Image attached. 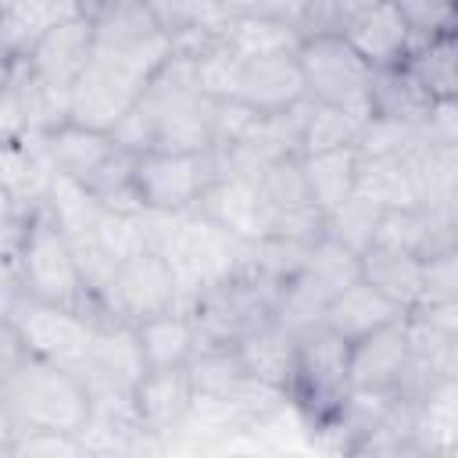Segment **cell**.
<instances>
[{"instance_id": "1", "label": "cell", "mask_w": 458, "mask_h": 458, "mask_svg": "<svg viewBox=\"0 0 458 458\" xmlns=\"http://www.w3.org/2000/svg\"><path fill=\"white\" fill-rule=\"evenodd\" d=\"M215 111L218 100L197 86L193 57L172 54L111 136L132 154H204L215 143Z\"/></svg>"}, {"instance_id": "2", "label": "cell", "mask_w": 458, "mask_h": 458, "mask_svg": "<svg viewBox=\"0 0 458 458\" xmlns=\"http://www.w3.org/2000/svg\"><path fill=\"white\" fill-rule=\"evenodd\" d=\"M89 419V386L79 369L29 358L0 376V454L25 429L79 433Z\"/></svg>"}, {"instance_id": "3", "label": "cell", "mask_w": 458, "mask_h": 458, "mask_svg": "<svg viewBox=\"0 0 458 458\" xmlns=\"http://www.w3.org/2000/svg\"><path fill=\"white\" fill-rule=\"evenodd\" d=\"M4 276L18 279V286L29 297H39V301H50V304H68V308H79L93 318L104 315L100 301L82 283L72 240L50 218L47 208H39V215L32 218L21 250L11 261H4Z\"/></svg>"}, {"instance_id": "4", "label": "cell", "mask_w": 458, "mask_h": 458, "mask_svg": "<svg viewBox=\"0 0 458 458\" xmlns=\"http://www.w3.org/2000/svg\"><path fill=\"white\" fill-rule=\"evenodd\" d=\"M0 315L18 333L29 358L54 361V365L79 369V372L86 369L89 347H93V329H97L93 315L68 308V304H50V301L29 297L18 286V279H11V276H4Z\"/></svg>"}, {"instance_id": "5", "label": "cell", "mask_w": 458, "mask_h": 458, "mask_svg": "<svg viewBox=\"0 0 458 458\" xmlns=\"http://www.w3.org/2000/svg\"><path fill=\"white\" fill-rule=\"evenodd\" d=\"M247 247L240 236H233L229 229H222L215 218H208L200 208L193 211H179L168 236L161 240V254L168 258L179 286H182V301L190 308V301L208 290L211 283L243 272L247 265Z\"/></svg>"}, {"instance_id": "6", "label": "cell", "mask_w": 458, "mask_h": 458, "mask_svg": "<svg viewBox=\"0 0 458 458\" xmlns=\"http://www.w3.org/2000/svg\"><path fill=\"white\" fill-rule=\"evenodd\" d=\"M279 286L283 283L243 268V272H233V276L211 283L208 290H200L186 308L193 326H197L200 347L204 344L236 347L243 336L268 326L276 318Z\"/></svg>"}, {"instance_id": "7", "label": "cell", "mask_w": 458, "mask_h": 458, "mask_svg": "<svg viewBox=\"0 0 458 458\" xmlns=\"http://www.w3.org/2000/svg\"><path fill=\"white\" fill-rule=\"evenodd\" d=\"M351 344L326 326H315L297 336L290 401L315 433L326 426L351 394Z\"/></svg>"}, {"instance_id": "8", "label": "cell", "mask_w": 458, "mask_h": 458, "mask_svg": "<svg viewBox=\"0 0 458 458\" xmlns=\"http://www.w3.org/2000/svg\"><path fill=\"white\" fill-rule=\"evenodd\" d=\"M308 97L318 104L344 107L358 118L372 114V64L340 36V32H311L297 50Z\"/></svg>"}, {"instance_id": "9", "label": "cell", "mask_w": 458, "mask_h": 458, "mask_svg": "<svg viewBox=\"0 0 458 458\" xmlns=\"http://www.w3.org/2000/svg\"><path fill=\"white\" fill-rule=\"evenodd\" d=\"M104 315H114L129 326H140L161 311L186 308L182 286L161 250H140L125 261H118L107 290L100 293Z\"/></svg>"}, {"instance_id": "10", "label": "cell", "mask_w": 458, "mask_h": 458, "mask_svg": "<svg viewBox=\"0 0 458 458\" xmlns=\"http://www.w3.org/2000/svg\"><path fill=\"white\" fill-rule=\"evenodd\" d=\"M72 122V86H57L32 72L25 57L4 61V100H0V140L21 132H54Z\"/></svg>"}, {"instance_id": "11", "label": "cell", "mask_w": 458, "mask_h": 458, "mask_svg": "<svg viewBox=\"0 0 458 458\" xmlns=\"http://www.w3.org/2000/svg\"><path fill=\"white\" fill-rule=\"evenodd\" d=\"M215 157L204 154H168L150 150L136 161V197L154 211H193L208 186L215 182Z\"/></svg>"}, {"instance_id": "12", "label": "cell", "mask_w": 458, "mask_h": 458, "mask_svg": "<svg viewBox=\"0 0 458 458\" xmlns=\"http://www.w3.org/2000/svg\"><path fill=\"white\" fill-rule=\"evenodd\" d=\"M143 89L147 86L136 82L132 75H125V72L111 68L107 61L93 57L89 68L72 86V122L86 125V129L114 132V125L136 107Z\"/></svg>"}, {"instance_id": "13", "label": "cell", "mask_w": 458, "mask_h": 458, "mask_svg": "<svg viewBox=\"0 0 458 458\" xmlns=\"http://www.w3.org/2000/svg\"><path fill=\"white\" fill-rule=\"evenodd\" d=\"M408 376H411L408 318L351 344V386L408 397Z\"/></svg>"}, {"instance_id": "14", "label": "cell", "mask_w": 458, "mask_h": 458, "mask_svg": "<svg viewBox=\"0 0 458 458\" xmlns=\"http://www.w3.org/2000/svg\"><path fill=\"white\" fill-rule=\"evenodd\" d=\"M340 36L372 64V68H394L404 64L415 50V36L408 29V21L401 18L394 0H376L369 7H361L344 29Z\"/></svg>"}, {"instance_id": "15", "label": "cell", "mask_w": 458, "mask_h": 458, "mask_svg": "<svg viewBox=\"0 0 458 458\" xmlns=\"http://www.w3.org/2000/svg\"><path fill=\"white\" fill-rule=\"evenodd\" d=\"M54 165L47 157L43 132H21L18 140H4L0 157V200L11 208L39 211L47 204V190L54 179Z\"/></svg>"}, {"instance_id": "16", "label": "cell", "mask_w": 458, "mask_h": 458, "mask_svg": "<svg viewBox=\"0 0 458 458\" xmlns=\"http://www.w3.org/2000/svg\"><path fill=\"white\" fill-rule=\"evenodd\" d=\"M197 208L208 218H215L222 229L240 236L243 243H258V240L272 236V211L254 179L215 175V182L208 186V193L200 197Z\"/></svg>"}, {"instance_id": "17", "label": "cell", "mask_w": 458, "mask_h": 458, "mask_svg": "<svg viewBox=\"0 0 458 458\" xmlns=\"http://www.w3.org/2000/svg\"><path fill=\"white\" fill-rule=\"evenodd\" d=\"M93 54H97V21L79 14V18L54 25L50 32H43L25 61L43 79H50L57 86H75V79L89 68Z\"/></svg>"}, {"instance_id": "18", "label": "cell", "mask_w": 458, "mask_h": 458, "mask_svg": "<svg viewBox=\"0 0 458 458\" xmlns=\"http://www.w3.org/2000/svg\"><path fill=\"white\" fill-rule=\"evenodd\" d=\"M236 100H243L247 107H254L261 114H283V111L304 104L308 86H304V72H301L297 54L243 61Z\"/></svg>"}, {"instance_id": "19", "label": "cell", "mask_w": 458, "mask_h": 458, "mask_svg": "<svg viewBox=\"0 0 458 458\" xmlns=\"http://www.w3.org/2000/svg\"><path fill=\"white\" fill-rule=\"evenodd\" d=\"M147 372L150 369H147L136 326H129V322H122L114 315H100L97 329H93V347H89V361H86L82 376L136 386Z\"/></svg>"}, {"instance_id": "20", "label": "cell", "mask_w": 458, "mask_h": 458, "mask_svg": "<svg viewBox=\"0 0 458 458\" xmlns=\"http://www.w3.org/2000/svg\"><path fill=\"white\" fill-rule=\"evenodd\" d=\"M401 318H408V311L401 304L383 297L372 283L358 279L329 301L322 326L333 329L336 336H344L347 344H358V340H365V336H372V333H379V329H386Z\"/></svg>"}, {"instance_id": "21", "label": "cell", "mask_w": 458, "mask_h": 458, "mask_svg": "<svg viewBox=\"0 0 458 458\" xmlns=\"http://www.w3.org/2000/svg\"><path fill=\"white\" fill-rule=\"evenodd\" d=\"M193 394L197 386L186 369H150L136 383V408H140L143 426L172 444L193 404Z\"/></svg>"}, {"instance_id": "22", "label": "cell", "mask_w": 458, "mask_h": 458, "mask_svg": "<svg viewBox=\"0 0 458 458\" xmlns=\"http://www.w3.org/2000/svg\"><path fill=\"white\" fill-rule=\"evenodd\" d=\"M79 14H82V0H0L4 61L29 57V50L39 43L43 32Z\"/></svg>"}, {"instance_id": "23", "label": "cell", "mask_w": 458, "mask_h": 458, "mask_svg": "<svg viewBox=\"0 0 458 458\" xmlns=\"http://www.w3.org/2000/svg\"><path fill=\"white\" fill-rule=\"evenodd\" d=\"M419 454H458V379L440 376L415 397Z\"/></svg>"}, {"instance_id": "24", "label": "cell", "mask_w": 458, "mask_h": 458, "mask_svg": "<svg viewBox=\"0 0 458 458\" xmlns=\"http://www.w3.org/2000/svg\"><path fill=\"white\" fill-rule=\"evenodd\" d=\"M47 143V157L50 165L61 172V175H72L79 182H89L107 161L111 154L118 150V140L111 132H100V129H86V125H61L54 132L43 136Z\"/></svg>"}, {"instance_id": "25", "label": "cell", "mask_w": 458, "mask_h": 458, "mask_svg": "<svg viewBox=\"0 0 458 458\" xmlns=\"http://www.w3.org/2000/svg\"><path fill=\"white\" fill-rule=\"evenodd\" d=\"M136 333H140V347H143L147 369H186L190 358L200 347L197 326H193L186 308L161 311V315L140 322Z\"/></svg>"}, {"instance_id": "26", "label": "cell", "mask_w": 458, "mask_h": 458, "mask_svg": "<svg viewBox=\"0 0 458 458\" xmlns=\"http://www.w3.org/2000/svg\"><path fill=\"white\" fill-rule=\"evenodd\" d=\"M361 279L372 283L383 297H390L404 311H415L422 297V258L376 243L361 254Z\"/></svg>"}, {"instance_id": "27", "label": "cell", "mask_w": 458, "mask_h": 458, "mask_svg": "<svg viewBox=\"0 0 458 458\" xmlns=\"http://www.w3.org/2000/svg\"><path fill=\"white\" fill-rule=\"evenodd\" d=\"M222 39L243 61H254V57L297 54L301 43H304V29L290 25V21H279V18H268V14H258V11H240V14H233Z\"/></svg>"}, {"instance_id": "28", "label": "cell", "mask_w": 458, "mask_h": 458, "mask_svg": "<svg viewBox=\"0 0 458 458\" xmlns=\"http://www.w3.org/2000/svg\"><path fill=\"white\" fill-rule=\"evenodd\" d=\"M429 107H433V97L426 93V86L415 79L408 64L372 72V114L422 125L429 118Z\"/></svg>"}, {"instance_id": "29", "label": "cell", "mask_w": 458, "mask_h": 458, "mask_svg": "<svg viewBox=\"0 0 458 458\" xmlns=\"http://www.w3.org/2000/svg\"><path fill=\"white\" fill-rule=\"evenodd\" d=\"M240 358H243V369L261 379V383H272V386H283L290 394V376H293V354H297V336L286 333L276 318L261 329H254L250 336H243L236 344Z\"/></svg>"}, {"instance_id": "30", "label": "cell", "mask_w": 458, "mask_h": 458, "mask_svg": "<svg viewBox=\"0 0 458 458\" xmlns=\"http://www.w3.org/2000/svg\"><path fill=\"white\" fill-rule=\"evenodd\" d=\"M43 208H47L50 218L64 229L68 240L93 236L97 225H100V218H104V211H107V204H104L86 182H79V179H72V175H61V172H54Z\"/></svg>"}, {"instance_id": "31", "label": "cell", "mask_w": 458, "mask_h": 458, "mask_svg": "<svg viewBox=\"0 0 458 458\" xmlns=\"http://www.w3.org/2000/svg\"><path fill=\"white\" fill-rule=\"evenodd\" d=\"M304 175H308V190H311L315 208L322 215L336 211L358 186V147L308 154L304 157Z\"/></svg>"}, {"instance_id": "32", "label": "cell", "mask_w": 458, "mask_h": 458, "mask_svg": "<svg viewBox=\"0 0 458 458\" xmlns=\"http://www.w3.org/2000/svg\"><path fill=\"white\" fill-rule=\"evenodd\" d=\"M354 190L361 197H369L372 204H379L383 211L419 204V190H415V179H411V168L404 157H361L358 154V186Z\"/></svg>"}, {"instance_id": "33", "label": "cell", "mask_w": 458, "mask_h": 458, "mask_svg": "<svg viewBox=\"0 0 458 458\" xmlns=\"http://www.w3.org/2000/svg\"><path fill=\"white\" fill-rule=\"evenodd\" d=\"M193 386L200 394H215V397H229L233 404L240 401V394L254 383V376L243 369V358L236 347H222V344H204L197 347V354L186 365Z\"/></svg>"}, {"instance_id": "34", "label": "cell", "mask_w": 458, "mask_h": 458, "mask_svg": "<svg viewBox=\"0 0 458 458\" xmlns=\"http://www.w3.org/2000/svg\"><path fill=\"white\" fill-rule=\"evenodd\" d=\"M365 118L333 107V104H318L308 97V111H304V125H301V157L308 154H326V150H344V147H358Z\"/></svg>"}, {"instance_id": "35", "label": "cell", "mask_w": 458, "mask_h": 458, "mask_svg": "<svg viewBox=\"0 0 458 458\" xmlns=\"http://www.w3.org/2000/svg\"><path fill=\"white\" fill-rule=\"evenodd\" d=\"M150 7V14L157 18V25L175 39L186 32H215L225 36L229 21H233V7L225 0H143Z\"/></svg>"}, {"instance_id": "36", "label": "cell", "mask_w": 458, "mask_h": 458, "mask_svg": "<svg viewBox=\"0 0 458 458\" xmlns=\"http://www.w3.org/2000/svg\"><path fill=\"white\" fill-rule=\"evenodd\" d=\"M404 64L415 72V79L426 86L433 100L458 97V32L429 39V43H415Z\"/></svg>"}, {"instance_id": "37", "label": "cell", "mask_w": 458, "mask_h": 458, "mask_svg": "<svg viewBox=\"0 0 458 458\" xmlns=\"http://www.w3.org/2000/svg\"><path fill=\"white\" fill-rule=\"evenodd\" d=\"M379 222H383V208L372 204L369 197H361L358 190L336 208L326 215V233L340 243H347L351 250L365 254L372 243H376V233H379Z\"/></svg>"}, {"instance_id": "38", "label": "cell", "mask_w": 458, "mask_h": 458, "mask_svg": "<svg viewBox=\"0 0 458 458\" xmlns=\"http://www.w3.org/2000/svg\"><path fill=\"white\" fill-rule=\"evenodd\" d=\"M193 72H197V86L211 100H236L240 75H243V57L225 39H218L204 54L193 57Z\"/></svg>"}, {"instance_id": "39", "label": "cell", "mask_w": 458, "mask_h": 458, "mask_svg": "<svg viewBox=\"0 0 458 458\" xmlns=\"http://www.w3.org/2000/svg\"><path fill=\"white\" fill-rule=\"evenodd\" d=\"M422 140H426L422 125H408V122L369 114L365 125H361V136H358V154L361 157H404Z\"/></svg>"}, {"instance_id": "40", "label": "cell", "mask_w": 458, "mask_h": 458, "mask_svg": "<svg viewBox=\"0 0 458 458\" xmlns=\"http://www.w3.org/2000/svg\"><path fill=\"white\" fill-rule=\"evenodd\" d=\"M97 240L100 247L114 258L125 261L140 250H150L147 243V225H143V208L140 211H122V208H107L100 225H97Z\"/></svg>"}, {"instance_id": "41", "label": "cell", "mask_w": 458, "mask_h": 458, "mask_svg": "<svg viewBox=\"0 0 458 458\" xmlns=\"http://www.w3.org/2000/svg\"><path fill=\"white\" fill-rule=\"evenodd\" d=\"M408 21L415 43H429L458 32V0H394Z\"/></svg>"}, {"instance_id": "42", "label": "cell", "mask_w": 458, "mask_h": 458, "mask_svg": "<svg viewBox=\"0 0 458 458\" xmlns=\"http://www.w3.org/2000/svg\"><path fill=\"white\" fill-rule=\"evenodd\" d=\"M458 304V243L422 258V297L419 308Z\"/></svg>"}, {"instance_id": "43", "label": "cell", "mask_w": 458, "mask_h": 458, "mask_svg": "<svg viewBox=\"0 0 458 458\" xmlns=\"http://www.w3.org/2000/svg\"><path fill=\"white\" fill-rule=\"evenodd\" d=\"M4 458H86V447H82L79 433H64V429H25L4 451Z\"/></svg>"}, {"instance_id": "44", "label": "cell", "mask_w": 458, "mask_h": 458, "mask_svg": "<svg viewBox=\"0 0 458 458\" xmlns=\"http://www.w3.org/2000/svg\"><path fill=\"white\" fill-rule=\"evenodd\" d=\"M369 4H376V0H311L308 21H304V36H311V32H340Z\"/></svg>"}, {"instance_id": "45", "label": "cell", "mask_w": 458, "mask_h": 458, "mask_svg": "<svg viewBox=\"0 0 458 458\" xmlns=\"http://www.w3.org/2000/svg\"><path fill=\"white\" fill-rule=\"evenodd\" d=\"M422 132H426V140H429V143L458 147V97L433 100L429 118L422 122Z\"/></svg>"}, {"instance_id": "46", "label": "cell", "mask_w": 458, "mask_h": 458, "mask_svg": "<svg viewBox=\"0 0 458 458\" xmlns=\"http://www.w3.org/2000/svg\"><path fill=\"white\" fill-rule=\"evenodd\" d=\"M308 7H311V0H250V4H247V11L268 14V18L301 25V29H304V21H308Z\"/></svg>"}, {"instance_id": "47", "label": "cell", "mask_w": 458, "mask_h": 458, "mask_svg": "<svg viewBox=\"0 0 458 458\" xmlns=\"http://www.w3.org/2000/svg\"><path fill=\"white\" fill-rule=\"evenodd\" d=\"M122 4H125V0H82V14L97 21V18H104L107 11H114V7H122Z\"/></svg>"}, {"instance_id": "48", "label": "cell", "mask_w": 458, "mask_h": 458, "mask_svg": "<svg viewBox=\"0 0 458 458\" xmlns=\"http://www.w3.org/2000/svg\"><path fill=\"white\" fill-rule=\"evenodd\" d=\"M444 376H454L458 379V329L451 333L447 340V358H444Z\"/></svg>"}, {"instance_id": "49", "label": "cell", "mask_w": 458, "mask_h": 458, "mask_svg": "<svg viewBox=\"0 0 458 458\" xmlns=\"http://www.w3.org/2000/svg\"><path fill=\"white\" fill-rule=\"evenodd\" d=\"M447 218H451V229H454V243H458V190H454V197H451V204H447Z\"/></svg>"}, {"instance_id": "50", "label": "cell", "mask_w": 458, "mask_h": 458, "mask_svg": "<svg viewBox=\"0 0 458 458\" xmlns=\"http://www.w3.org/2000/svg\"><path fill=\"white\" fill-rule=\"evenodd\" d=\"M225 4H229V7L240 14V11H247V4H250V0H225Z\"/></svg>"}]
</instances>
